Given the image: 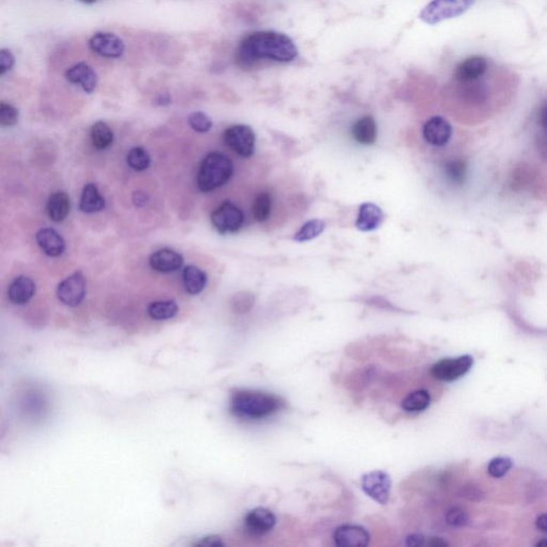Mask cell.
Here are the masks:
<instances>
[{"mask_svg":"<svg viewBox=\"0 0 547 547\" xmlns=\"http://www.w3.org/2000/svg\"><path fill=\"white\" fill-rule=\"evenodd\" d=\"M238 57L245 63L271 60L291 63L298 56V49L287 34L276 32H256L246 37L238 47Z\"/></svg>","mask_w":547,"mask_h":547,"instance_id":"cell-1","label":"cell"},{"mask_svg":"<svg viewBox=\"0 0 547 547\" xmlns=\"http://www.w3.org/2000/svg\"><path fill=\"white\" fill-rule=\"evenodd\" d=\"M283 407L278 397L256 390H236L232 394L230 409L236 416L247 420H261L276 414Z\"/></svg>","mask_w":547,"mask_h":547,"instance_id":"cell-2","label":"cell"},{"mask_svg":"<svg viewBox=\"0 0 547 547\" xmlns=\"http://www.w3.org/2000/svg\"><path fill=\"white\" fill-rule=\"evenodd\" d=\"M233 174V162L219 152L205 156L197 174V185L203 193L215 191L229 182Z\"/></svg>","mask_w":547,"mask_h":547,"instance_id":"cell-3","label":"cell"},{"mask_svg":"<svg viewBox=\"0 0 547 547\" xmlns=\"http://www.w3.org/2000/svg\"><path fill=\"white\" fill-rule=\"evenodd\" d=\"M476 0H432L421 10L419 18L427 25H437L468 11Z\"/></svg>","mask_w":547,"mask_h":547,"instance_id":"cell-4","label":"cell"},{"mask_svg":"<svg viewBox=\"0 0 547 547\" xmlns=\"http://www.w3.org/2000/svg\"><path fill=\"white\" fill-rule=\"evenodd\" d=\"M224 143L240 157L248 158L254 155L256 149V135L248 125L236 124L228 127L224 131Z\"/></svg>","mask_w":547,"mask_h":547,"instance_id":"cell-5","label":"cell"},{"mask_svg":"<svg viewBox=\"0 0 547 547\" xmlns=\"http://www.w3.org/2000/svg\"><path fill=\"white\" fill-rule=\"evenodd\" d=\"M211 221L218 233H236L244 225L245 216L240 207L225 201L212 213Z\"/></svg>","mask_w":547,"mask_h":547,"instance_id":"cell-6","label":"cell"},{"mask_svg":"<svg viewBox=\"0 0 547 547\" xmlns=\"http://www.w3.org/2000/svg\"><path fill=\"white\" fill-rule=\"evenodd\" d=\"M472 365L474 359L470 355L442 359L432 366L431 374L434 378L442 382H453L468 373Z\"/></svg>","mask_w":547,"mask_h":547,"instance_id":"cell-7","label":"cell"},{"mask_svg":"<svg viewBox=\"0 0 547 547\" xmlns=\"http://www.w3.org/2000/svg\"><path fill=\"white\" fill-rule=\"evenodd\" d=\"M361 487L366 494L380 505H387L390 498L392 480L382 470H374L361 477Z\"/></svg>","mask_w":547,"mask_h":547,"instance_id":"cell-8","label":"cell"},{"mask_svg":"<svg viewBox=\"0 0 547 547\" xmlns=\"http://www.w3.org/2000/svg\"><path fill=\"white\" fill-rule=\"evenodd\" d=\"M86 296V278L82 271H75L61 281L57 288V297L69 307H77Z\"/></svg>","mask_w":547,"mask_h":547,"instance_id":"cell-9","label":"cell"},{"mask_svg":"<svg viewBox=\"0 0 547 547\" xmlns=\"http://www.w3.org/2000/svg\"><path fill=\"white\" fill-rule=\"evenodd\" d=\"M94 53L105 58H120L124 53V42L112 32H96L89 40Z\"/></svg>","mask_w":547,"mask_h":547,"instance_id":"cell-10","label":"cell"},{"mask_svg":"<svg viewBox=\"0 0 547 547\" xmlns=\"http://www.w3.org/2000/svg\"><path fill=\"white\" fill-rule=\"evenodd\" d=\"M423 135L429 145L444 147L451 139L452 127L443 117H432L423 125Z\"/></svg>","mask_w":547,"mask_h":547,"instance_id":"cell-11","label":"cell"},{"mask_svg":"<svg viewBox=\"0 0 547 547\" xmlns=\"http://www.w3.org/2000/svg\"><path fill=\"white\" fill-rule=\"evenodd\" d=\"M276 516L271 510L259 507L248 512L244 518L246 530L254 536H263L276 525Z\"/></svg>","mask_w":547,"mask_h":547,"instance_id":"cell-12","label":"cell"},{"mask_svg":"<svg viewBox=\"0 0 547 547\" xmlns=\"http://www.w3.org/2000/svg\"><path fill=\"white\" fill-rule=\"evenodd\" d=\"M335 544L340 547H366L370 543V534L363 526L341 525L334 532Z\"/></svg>","mask_w":547,"mask_h":547,"instance_id":"cell-13","label":"cell"},{"mask_svg":"<svg viewBox=\"0 0 547 547\" xmlns=\"http://www.w3.org/2000/svg\"><path fill=\"white\" fill-rule=\"evenodd\" d=\"M65 78L70 83L79 85L87 94H92L98 85V75L94 70L85 63H79L70 67L65 72Z\"/></svg>","mask_w":547,"mask_h":547,"instance_id":"cell-14","label":"cell"},{"mask_svg":"<svg viewBox=\"0 0 547 547\" xmlns=\"http://www.w3.org/2000/svg\"><path fill=\"white\" fill-rule=\"evenodd\" d=\"M183 257L169 248L157 250L149 259L150 266L158 273H172L182 267Z\"/></svg>","mask_w":547,"mask_h":547,"instance_id":"cell-15","label":"cell"},{"mask_svg":"<svg viewBox=\"0 0 547 547\" xmlns=\"http://www.w3.org/2000/svg\"><path fill=\"white\" fill-rule=\"evenodd\" d=\"M37 243L46 256L59 257L65 250V243L63 236L51 228H43L36 234Z\"/></svg>","mask_w":547,"mask_h":547,"instance_id":"cell-16","label":"cell"},{"mask_svg":"<svg viewBox=\"0 0 547 547\" xmlns=\"http://www.w3.org/2000/svg\"><path fill=\"white\" fill-rule=\"evenodd\" d=\"M487 71V59L481 56H472L465 59L456 67V78L462 83H470L484 75Z\"/></svg>","mask_w":547,"mask_h":547,"instance_id":"cell-17","label":"cell"},{"mask_svg":"<svg viewBox=\"0 0 547 547\" xmlns=\"http://www.w3.org/2000/svg\"><path fill=\"white\" fill-rule=\"evenodd\" d=\"M382 221L384 214L382 209L375 203L366 202L359 207L355 226L361 231L370 232L378 229L382 225Z\"/></svg>","mask_w":547,"mask_h":547,"instance_id":"cell-18","label":"cell"},{"mask_svg":"<svg viewBox=\"0 0 547 547\" xmlns=\"http://www.w3.org/2000/svg\"><path fill=\"white\" fill-rule=\"evenodd\" d=\"M36 293V283L32 278L20 276L14 279L8 290V296L14 305H25Z\"/></svg>","mask_w":547,"mask_h":547,"instance_id":"cell-19","label":"cell"},{"mask_svg":"<svg viewBox=\"0 0 547 547\" xmlns=\"http://www.w3.org/2000/svg\"><path fill=\"white\" fill-rule=\"evenodd\" d=\"M354 141L359 145L371 146L378 139V125L373 117L365 116L359 118L352 127Z\"/></svg>","mask_w":547,"mask_h":547,"instance_id":"cell-20","label":"cell"},{"mask_svg":"<svg viewBox=\"0 0 547 547\" xmlns=\"http://www.w3.org/2000/svg\"><path fill=\"white\" fill-rule=\"evenodd\" d=\"M70 198L65 191H57L49 197L47 201V215L55 223H60L65 221L70 213Z\"/></svg>","mask_w":547,"mask_h":547,"instance_id":"cell-21","label":"cell"},{"mask_svg":"<svg viewBox=\"0 0 547 547\" xmlns=\"http://www.w3.org/2000/svg\"><path fill=\"white\" fill-rule=\"evenodd\" d=\"M104 197L100 194L96 185L92 184V183L86 184V186L84 187L83 193H82V198H80V211L88 214L96 213V212H101L102 210H104Z\"/></svg>","mask_w":547,"mask_h":547,"instance_id":"cell-22","label":"cell"},{"mask_svg":"<svg viewBox=\"0 0 547 547\" xmlns=\"http://www.w3.org/2000/svg\"><path fill=\"white\" fill-rule=\"evenodd\" d=\"M207 274L195 265H188L183 271V285L191 295L201 293L207 285Z\"/></svg>","mask_w":547,"mask_h":547,"instance_id":"cell-23","label":"cell"},{"mask_svg":"<svg viewBox=\"0 0 547 547\" xmlns=\"http://www.w3.org/2000/svg\"><path fill=\"white\" fill-rule=\"evenodd\" d=\"M431 404V396L425 390H415L405 397L401 402V407L406 413H421Z\"/></svg>","mask_w":547,"mask_h":547,"instance_id":"cell-24","label":"cell"},{"mask_svg":"<svg viewBox=\"0 0 547 547\" xmlns=\"http://www.w3.org/2000/svg\"><path fill=\"white\" fill-rule=\"evenodd\" d=\"M90 135H91L92 145L98 150L107 149L114 141V133L112 129L102 121H98L92 125Z\"/></svg>","mask_w":547,"mask_h":547,"instance_id":"cell-25","label":"cell"},{"mask_svg":"<svg viewBox=\"0 0 547 547\" xmlns=\"http://www.w3.org/2000/svg\"><path fill=\"white\" fill-rule=\"evenodd\" d=\"M179 307L174 300H160L150 304L148 314L150 318L156 321L169 320L178 314Z\"/></svg>","mask_w":547,"mask_h":547,"instance_id":"cell-26","label":"cell"},{"mask_svg":"<svg viewBox=\"0 0 547 547\" xmlns=\"http://www.w3.org/2000/svg\"><path fill=\"white\" fill-rule=\"evenodd\" d=\"M325 228H326V225H325L324 221H321V219H311V221L304 224L300 229L294 234V240L304 243L314 240L323 233Z\"/></svg>","mask_w":547,"mask_h":547,"instance_id":"cell-27","label":"cell"},{"mask_svg":"<svg viewBox=\"0 0 547 547\" xmlns=\"http://www.w3.org/2000/svg\"><path fill=\"white\" fill-rule=\"evenodd\" d=\"M271 212V196L267 191H262L255 199L252 205V215L259 223H264L269 219Z\"/></svg>","mask_w":547,"mask_h":547,"instance_id":"cell-28","label":"cell"},{"mask_svg":"<svg viewBox=\"0 0 547 547\" xmlns=\"http://www.w3.org/2000/svg\"><path fill=\"white\" fill-rule=\"evenodd\" d=\"M127 162L129 167L135 172H143L149 168L151 158L143 147H135L127 154Z\"/></svg>","mask_w":547,"mask_h":547,"instance_id":"cell-29","label":"cell"},{"mask_svg":"<svg viewBox=\"0 0 547 547\" xmlns=\"http://www.w3.org/2000/svg\"><path fill=\"white\" fill-rule=\"evenodd\" d=\"M466 164L464 160H453L445 165L446 176L454 184H463L466 178Z\"/></svg>","mask_w":547,"mask_h":547,"instance_id":"cell-30","label":"cell"},{"mask_svg":"<svg viewBox=\"0 0 547 547\" xmlns=\"http://www.w3.org/2000/svg\"><path fill=\"white\" fill-rule=\"evenodd\" d=\"M188 123L197 133H207L213 125L211 118L202 112H191L188 117Z\"/></svg>","mask_w":547,"mask_h":547,"instance_id":"cell-31","label":"cell"},{"mask_svg":"<svg viewBox=\"0 0 547 547\" xmlns=\"http://www.w3.org/2000/svg\"><path fill=\"white\" fill-rule=\"evenodd\" d=\"M512 461L509 458H493L491 462L489 463L487 466V472L494 478H501L505 476L511 470Z\"/></svg>","mask_w":547,"mask_h":547,"instance_id":"cell-32","label":"cell"},{"mask_svg":"<svg viewBox=\"0 0 547 547\" xmlns=\"http://www.w3.org/2000/svg\"><path fill=\"white\" fill-rule=\"evenodd\" d=\"M470 515L462 508H451L446 513V522L452 527H465L470 524Z\"/></svg>","mask_w":547,"mask_h":547,"instance_id":"cell-33","label":"cell"},{"mask_svg":"<svg viewBox=\"0 0 547 547\" xmlns=\"http://www.w3.org/2000/svg\"><path fill=\"white\" fill-rule=\"evenodd\" d=\"M18 122V110L8 103L0 104V123L5 127H14Z\"/></svg>","mask_w":547,"mask_h":547,"instance_id":"cell-34","label":"cell"},{"mask_svg":"<svg viewBox=\"0 0 547 547\" xmlns=\"http://www.w3.org/2000/svg\"><path fill=\"white\" fill-rule=\"evenodd\" d=\"M14 63H15V58H14L13 53L9 49H1L0 51V74L1 75L10 71L13 67Z\"/></svg>","mask_w":547,"mask_h":547,"instance_id":"cell-35","label":"cell"},{"mask_svg":"<svg viewBox=\"0 0 547 547\" xmlns=\"http://www.w3.org/2000/svg\"><path fill=\"white\" fill-rule=\"evenodd\" d=\"M483 496L484 495H483L481 489L476 487H466L464 493H463V497L468 498V501H480Z\"/></svg>","mask_w":547,"mask_h":547,"instance_id":"cell-36","label":"cell"},{"mask_svg":"<svg viewBox=\"0 0 547 547\" xmlns=\"http://www.w3.org/2000/svg\"><path fill=\"white\" fill-rule=\"evenodd\" d=\"M196 545H198V546L219 547L224 546L225 544H224L221 536H210L202 539L200 542L196 543Z\"/></svg>","mask_w":547,"mask_h":547,"instance_id":"cell-37","label":"cell"},{"mask_svg":"<svg viewBox=\"0 0 547 547\" xmlns=\"http://www.w3.org/2000/svg\"><path fill=\"white\" fill-rule=\"evenodd\" d=\"M405 544L407 545V546H421V545L425 544V536H423L421 534H409L408 536H407L406 540H405Z\"/></svg>","mask_w":547,"mask_h":547,"instance_id":"cell-38","label":"cell"},{"mask_svg":"<svg viewBox=\"0 0 547 547\" xmlns=\"http://www.w3.org/2000/svg\"><path fill=\"white\" fill-rule=\"evenodd\" d=\"M133 201L136 207H143L147 203L148 197L143 191H135L133 195Z\"/></svg>","mask_w":547,"mask_h":547,"instance_id":"cell-39","label":"cell"},{"mask_svg":"<svg viewBox=\"0 0 547 547\" xmlns=\"http://www.w3.org/2000/svg\"><path fill=\"white\" fill-rule=\"evenodd\" d=\"M536 528L541 532H547V514H542L536 518Z\"/></svg>","mask_w":547,"mask_h":547,"instance_id":"cell-40","label":"cell"},{"mask_svg":"<svg viewBox=\"0 0 547 547\" xmlns=\"http://www.w3.org/2000/svg\"><path fill=\"white\" fill-rule=\"evenodd\" d=\"M540 121L541 124H542L545 129H547V102L545 103L544 106L541 109Z\"/></svg>","mask_w":547,"mask_h":547,"instance_id":"cell-41","label":"cell"},{"mask_svg":"<svg viewBox=\"0 0 547 547\" xmlns=\"http://www.w3.org/2000/svg\"><path fill=\"white\" fill-rule=\"evenodd\" d=\"M427 544L431 545V546H447L448 543L446 541L442 540V539L433 538L430 540Z\"/></svg>","mask_w":547,"mask_h":547,"instance_id":"cell-42","label":"cell"},{"mask_svg":"<svg viewBox=\"0 0 547 547\" xmlns=\"http://www.w3.org/2000/svg\"><path fill=\"white\" fill-rule=\"evenodd\" d=\"M170 96L168 94H162L158 96L157 103L160 105H168L170 103Z\"/></svg>","mask_w":547,"mask_h":547,"instance_id":"cell-43","label":"cell"},{"mask_svg":"<svg viewBox=\"0 0 547 547\" xmlns=\"http://www.w3.org/2000/svg\"><path fill=\"white\" fill-rule=\"evenodd\" d=\"M80 3L87 4V5H91V4L96 3V0H79Z\"/></svg>","mask_w":547,"mask_h":547,"instance_id":"cell-44","label":"cell"},{"mask_svg":"<svg viewBox=\"0 0 547 547\" xmlns=\"http://www.w3.org/2000/svg\"><path fill=\"white\" fill-rule=\"evenodd\" d=\"M536 546H547V540L539 541L536 543Z\"/></svg>","mask_w":547,"mask_h":547,"instance_id":"cell-45","label":"cell"}]
</instances>
